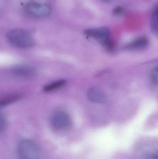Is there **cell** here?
Here are the masks:
<instances>
[{
    "label": "cell",
    "instance_id": "cell-1",
    "mask_svg": "<svg viewBox=\"0 0 158 159\" xmlns=\"http://www.w3.org/2000/svg\"><path fill=\"white\" fill-rule=\"evenodd\" d=\"M6 37L11 44L19 48H29L35 43L32 35L28 32L20 29L10 31Z\"/></svg>",
    "mask_w": 158,
    "mask_h": 159
},
{
    "label": "cell",
    "instance_id": "cell-2",
    "mask_svg": "<svg viewBox=\"0 0 158 159\" xmlns=\"http://www.w3.org/2000/svg\"><path fill=\"white\" fill-rule=\"evenodd\" d=\"M19 159H40L41 153L38 146L29 140L21 141L17 148Z\"/></svg>",
    "mask_w": 158,
    "mask_h": 159
},
{
    "label": "cell",
    "instance_id": "cell-3",
    "mask_svg": "<svg viewBox=\"0 0 158 159\" xmlns=\"http://www.w3.org/2000/svg\"><path fill=\"white\" fill-rule=\"evenodd\" d=\"M25 10L30 16L39 18L47 17L51 13L49 5L37 2H29L25 6Z\"/></svg>",
    "mask_w": 158,
    "mask_h": 159
},
{
    "label": "cell",
    "instance_id": "cell-4",
    "mask_svg": "<svg viewBox=\"0 0 158 159\" xmlns=\"http://www.w3.org/2000/svg\"><path fill=\"white\" fill-rule=\"evenodd\" d=\"M51 123L56 129L65 130L70 127L71 118L69 114L65 110H57L52 115Z\"/></svg>",
    "mask_w": 158,
    "mask_h": 159
},
{
    "label": "cell",
    "instance_id": "cell-5",
    "mask_svg": "<svg viewBox=\"0 0 158 159\" xmlns=\"http://www.w3.org/2000/svg\"><path fill=\"white\" fill-rule=\"evenodd\" d=\"M84 34L88 37L98 41L107 48H109L112 46L109 40V30L107 28L88 29L85 30Z\"/></svg>",
    "mask_w": 158,
    "mask_h": 159
},
{
    "label": "cell",
    "instance_id": "cell-6",
    "mask_svg": "<svg viewBox=\"0 0 158 159\" xmlns=\"http://www.w3.org/2000/svg\"><path fill=\"white\" fill-rule=\"evenodd\" d=\"M87 95L89 100L93 102L102 103L105 102L107 101L105 93L97 87H92L88 89Z\"/></svg>",
    "mask_w": 158,
    "mask_h": 159
},
{
    "label": "cell",
    "instance_id": "cell-7",
    "mask_svg": "<svg viewBox=\"0 0 158 159\" xmlns=\"http://www.w3.org/2000/svg\"><path fill=\"white\" fill-rule=\"evenodd\" d=\"M12 73L19 77L31 78L36 75V71L34 68L31 66L21 65L13 68Z\"/></svg>",
    "mask_w": 158,
    "mask_h": 159
},
{
    "label": "cell",
    "instance_id": "cell-8",
    "mask_svg": "<svg viewBox=\"0 0 158 159\" xmlns=\"http://www.w3.org/2000/svg\"><path fill=\"white\" fill-rule=\"evenodd\" d=\"M149 41L147 37H139L129 43L124 47V48L127 50H135L144 49L148 46Z\"/></svg>",
    "mask_w": 158,
    "mask_h": 159
},
{
    "label": "cell",
    "instance_id": "cell-9",
    "mask_svg": "<svg viewBox=\"0 0 158 159\" xmlns=\"http://www.w3.org/2000/svg\"><path fill=\"white\" fill-rule=\"evenodd\" d=\"M66 80L61 79L53 81L50 84H47L44 88V90L46 92L53 91L62 88L66 84Z\"/></svg>",
    "mask_w": 158,
    "mask_h": 159
},
{
    "label": "cell",
    "instance_id": "cell-10",
    "mask_svg": "<svg viewBox=\"0 0 158 159\" xmlns=\"http://www.w3.org/2000/svg\"><path fill=\"white\" fill-rule=\"evenodd\" d=\"M150 24L153 32L158 36V6L153 11Z\"/></svg>",
    "mask_w": 158,
    "mask_h": 159
},
{
    "label": "cell",
    "instance_id": "cell-11",
    "mask_svg": "<svg viewBox=\"0 0 158 159\" xmlns=\"http://www.w3.org/2000/svg\"><path fill=\"white\" fill-rule=\"evenodd\" d=\"M20 98V96L19 95H15V96H10V97L4 98V99L1 100V102H0V105H1V106H5L6 105L10 103L17 101Z\"/></svg>",
    "mask_w": 158,
    "mask_h": 159
},
{
    "label": "cell",
    "instance_id": "cell-12",
    "mask_svg": "<svg viewBox=\"0 0 158 159\" xmlns=\"http://www.w3.org/2000/svg\"><path fill=\"white\" fill-rule=\"evenodd\" d=\"M150 76L152 81L156 85H158V67H155L152 70Z\"/></svg>",
    "mask_w": 158,
    "mask_h": 159
},
{
    "label": "cell",
    "instance_id": "cell-13",
    "mask_svg": "<svg viewBox=\"0 0 158 159\" xmlns=\"http://www.w3.org/2000/svg\"><path fill=\"white\" fill-rule=\"evenodd\" d=\"M123 12V9L121 7H115L113 10V14L114 16H120L122 14Z\"/></svg>",
    "mask_w": 158,
    "mask_h": 159
},
{
    "label": "cell",
    "instance_id": "cell-14",
    "mask_svg": "<svg viewBox=\"0 0 158 159\" xmlns=\"http://www.w3.org/2000/svg\"><path fill=\"white\" fill-rule=\"evenodd\" d=\"M0 125H1V131H2L4 129L5 125V120L4 116L1 115V122H0Z\"/></svg>",
    "mask_w": 158,
    "mask_h": 159
},
{
    "label": "cell",
    "instance_id": "cell-15",
    "mask_svg": "<svg viewBox=\"0 0 158 159\" xmlns=\"http://www.w3.org/2000/svg\"><path fill=\"white\" fill-rule=\"evenodd\" d=\"M147 159H158V154L157 155H154L153 156H150Z\"/></svg>",
    "mask_w": 158,
    "mask_h": 159
},
{
    "label": "cell",
    "instance_id": "cell-16",
    "mask_svg": "<svg viewBox=\"0 0 158 159\" xmlns=\"http://www.w3.org/2000/svg\"><path fill=\"white\" fill-rule=\"evenodd\" d=\"M102 1H104L105 2H110L112 1V0H102Z\"/></svg>",
    "mask_w": 158,
    "mask_h": 159
}]
</instances>
